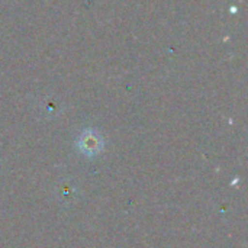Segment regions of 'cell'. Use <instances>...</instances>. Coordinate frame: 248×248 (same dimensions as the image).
Instances as JSON below:
<instances>
[{
	"label": "cell",
	"instance_id": "6da1fadb",
	"mask_svg": "<svg viewBox=\"0 0 248 248\" xmlns=\"http://www.w3.org/2000/svg\"><path fill=\"white\" fill-rule=\"evenodd\" d=\"M77 148L84 154V155H96L102 151L103 148V141L100 135L94 131H84L80 138L77 140Z\"/></svg>",
	"mask_w": 248,
	"mask_h": 248
}]
</instances>
